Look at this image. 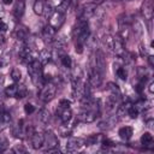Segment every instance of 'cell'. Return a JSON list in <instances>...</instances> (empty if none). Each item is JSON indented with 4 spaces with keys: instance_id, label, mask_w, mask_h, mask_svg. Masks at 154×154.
<instances>
[{
    "instance_id": "6da1fadb",
    "label": "cell",
    "mask_w": 154,
    "mask_h": 154,
    "mask_svg": "<svg viewBox=\"0 0 154 154\" xmlns=\"http://www.w3.org/2000/svg\"><path fill=\"white\" fill-rule=\"evenodd\" d=\"M28 73L31 77L32 83L37 88H42L45 83L43 78V72H42V64L38 61V59H35L30 64H28Z\"/></svg>"
},
{
    "instance_id": "7a4b0ae2",
    "label": "cell",
    "mask_w": 154,
    "mask_h": 154,
    "mask_svg": "<svg viewBox=\"0 0 154 154\" xmlns=\"http://www.w3.org/2000/svg\"><path fill=\"white\" fill-rule=\"evenodd\" d=\"M55 91H57V87H55V84L52 83V82H48V83H46V84L42 85L38 97H40V100L43 101V102H49L51 100L54 99V96H55Z\"/></svg>"
},
{
    "instance_id": "3957f363",
    "label": "cell",
    "mask_w": 154,
    "mask_h": 154,
    "mask_svg": "<svg viewBox=\"0 0 154 154\" xmlns=\"http://www.w3.org/2000/svg\"><path fill=\"white\" fill-rule=\"evenodd\" d=\"M118 26H119V32H120V37H128L129 34V29H130V18L126 14H122L118 17Z\"/></svg>"
},
{
    "instance_id": "277c9868",
    "label": "cell",
    "mask_w": 154,
    "mask_h": 154,
    "mask_svg": "<svg viewBox=\"0 0 154 154\" xmlns=\"http://www.w3.org/2000/svg\"><path fill=\"white\" fill-rule=\"evenodd\" d=\"M102 73H100L93 65L89 69V84L93 88H99L102 83Z\"/></svg>"
},
{
    "instance_id": "5b68a950",
    "label": "cell",
    "mask_w": 154,
    "mask_h": 154,
    "mask_svg": "<svg viewBox=\"0 0 154 154\" xmlns=\"http://www.w3.org/2000/svg\"><path fill=\"white\" fill-rule=\"evenodd\" d=\"M99 112L94 111V109H89V108H84L78 116H77V120L83 122V123H93L96 117H97Z\"/></svg>"
},
{
    "instance_id": "8992f818",
    "label": "cell",
    "mask_w": 154,
    "mask_h": 154,
    "mask_svg": "<svg viewBox=\"0 0 154 154\" xmlns=\"http://www.w3.org/2000/svg\"><path fill=\"white\" fill-rule=\"evenodd\" d=\"M95 10H96V5L95 4H87V5H84L81 10H79V12H78V18L79 19H85V20H88L89 18H91V17H94V13H95Z\"/></svg>"
},
{
    "instance_id": "52a82bcc",
    "label": "cell",
    "mask_w": 154,
    "mask_h": 154,
    "mask_svg": "<svg viewBox=\"0 0 154 154\" xmlns=\"http://www.w3.org/2000/svg\"><path fill=\"white\" fill-rule=\"evenodd\" d=\"M84 140L82 138H76V137H72V138H69L67 142H66V150L70 152V153H73V152H77L83 146H84Z\"/></svg>"
},
{
    "instance_id": "ba28073f",
    "label": "cell",
    "mask_w": 154,
    "mask_h": 154,
    "mask_svg": "<svg viewBox=\"0 0 154 154\" xmlns=\"http://www.w3.org/2000/svg\"><path fill=\"white\" fill-rule=\"evenodd\" d=\"M43 144H46L47 147V150H52V149H55L59 144V141H58V137L52 132V131H47L45 134V141H43Z\"/></svg>"
},
{
    "instance_id": "9c48e42d",
    "label": "cell",
    "mask_w": 154,
    "mask_h": 154,
    "mask_svg": "<svg viewBox=\"0 0 154 154\" xmlns=\"http://www.w3.org/2000/svg\"><path fill=\"white\" fill-rule=\"evenodd\" d=\"M65 22V14L64 13H60V12H57L54 11L53 14L49 17V25L53 26L55 30L59 29Z\"/></svg>"
},
{
    "instance_id": "30bf717a",
    "label": "cell",
    "mask_w": 154,
    "mask_h": 154,
    "mask_svg": "<svg viewBox=\"0 0 154 154\" xmlns=\"http://www.w3.org/2000/svg\"><path fill=\"white\" fill-rule=\"evenodd\" d=\"M112 52L116 53L119 57H122L125 53V49H124V40L119 35L113 36V48H112Z\"/></svg>"
},
{
    "instance_id": "8fae6325",
    "label": "cell",
    "mask_w": 154,
    "mask_h": 154,
    "mask_svg": "<svg viewBox=\"0 0 154 154\" xmlns=\"http://www.w3.org/2000/svg\"><path fill=\"white\" fill-rule=\"evenodd\" d=\"M141 13L142 16L150 20L153 18V1L152 0H146L143 4H142V7H141Z\"/></svg>"
},
{
    "instance_id": "7c38bea8",
    "label": "cell",
    "mask_w": 154,
    "mask_h": 154,
    "mask_svg": "<svg viewBox=\"0 0 154 154\" xmlns=\"http://www.w3.org/2000/svg\"><path fill=\"white\" fill-rule=\"evenodd\" d=\"M55 37V29L51 25H46L42 29V38L46 43H52Z\"/></svg>"
},
{
    "instance_id": "4fadbf2b",
    "label": "cell",
    "mask_w": 154,
    "mask_h": 154,
    "mask_svg": "<svg viewBox=\"0 0 154 154\" xmlns=\"http://www.w3.org/2000/svg\"><path fill=\"white\" fill-rule=\"evenodd\" d=\"M118 119L119 118L117 117V114L109 116V117H107L106 119H103V120H101L99 123V128L102 129V130H108V129H111V128H113L116 125V123L118 122Z\"/></svg>"
},
{
    "instance_id": "5bb4252c",
    "label": "cell",
    "mask_w": 154,
    "mask_h": 154,
    "mask_svg": "<svg viewBox=\"0 0 154 154\" xmlns=\"http://www.w3.org/2000/svg\"><path fill=\"white\" fill-rule=\"evenodd\" d=\"M30 140H31L32 148H34V149H40V148L43 146L45 134H42V132H37V131H34V134L31 135Z\"/></svg>"
},
{
    "instance_id": "9a60e30c",
    "label": "cell",
    "mask_w": 154,
    "mask_h": 154,
    "mask_svg": "<svg viewBox=\"0 0 154 154\" xmlns=\"http://www.w3.org/2000/svg\"><path fill=\"white\" fill-rule=\"evenodd\" d=\"M24 10H25V2H24V0H17V1L14 2L13 10H12L13 16H14L17 19H19V18L24 14Z\"/></svg>"
},
{
    "instance_id": "2e32d148",
    "label": "cell",
    "mask_w": 154,
    "mask_h": 154,
    "mask_svg": "<svg viewBox=\"0 0 154 154\" xmlns=\"http://www.w3.org/2000/svg\"><path fill=\"white\" fill-rule=\"evenodd\" d=\"M57 112H58L59 118L61 119V122L64 124L69 123L71 120V118H72V112H71L70 108H61V107H59V111H57Z\"/></svg>"
},
{
    "instance_id": "e0dca14e",
    "label": "cell",
    "mask_w": 154,
    "mask_h": 154,
    "mask_svg": "<svg viewBox=\"0 0 154 154\" xmlns=\"http://www.w3.org/2000/svg\"><path fill=\"white\" fill-rule=\"evenodd\" d=\"M118 100H119L118 97H116V96H113V95H109L108 99L106 100V103H105V108H106V111L109 112V113L113 112V111H116Z\"/></svg>"
},
{
    "instance_id": "ac0fdd59",
    "label": "cell",
    "mask_w": 154,
    "mask_h": 154,
    "mask_svg": "<svg viewBox=\"0 0 154 154\" xmlns=\"http://www.w3.org/2000/svg\"><path fill=\"white\" fill-rule=\"evenodd\" d=\"M118 134H119V136H120L122 140L128 141V140H130L131 136L134 135V129H132L131 126H123V128L119 129V132H118Z\"/></svg>"
},
{
    "instance_id": "d6986e66",
    "label": "cell",
    "mask_w": 154,
    "mask_h": 154,
    "mask_svg": "<svg viewBox=\"0 0 154 154\" xmlns=\"http://www.w3.org/2000/svg\"><path fill=\"white\" fill-rule=\"evenodd\" d=\"M51 58H52V53L48 51V49H42L40 53H38V61L45 65V64H48L51 61Z\"/></svg>"
},
{
    "instance_id": "ffe728a7",
    "label": "cell",
    "mask_w": 154,
    "mask_h": 154,
    "mask_svg": "<svg viewBox=\"0 0 154 154\" xmlns=\"http://www.w3.org/2000/svg\"><path fill=\"white\" fill-rule=\"evenodd\" d=\"M16 36H17V40L24 41V40L28 37V29H26L24 25L17 26V28H16Z\"/></svg>"
},
{
    "instance_id": "44dd1931",
    "label": "cell",
    "mask_w": 154,
    "mask_h": 154,
    "mask_svg": "<svg viewBox=\"0 0 154 154\" xmlns=\"http://www.w3.org/2000/svg\"><path fill=\"white\" fill-rule=\"evenodd\" d=\"M107 89H108V91L111 93V95H113V96L120 99V96H122V91H120L119 87H118L116 83H113V82L107 83Z\"/></svg>"
},
{
    "instance_id": "7402d4cb",
    "label": "cell",
    "mask_w": 154,
    "mask_h": 154,
    "mask_svg": "<svg viewBox=\"0 0 154 154\" xmlns=\"http://www.w3.org/2000/svg\"><path fill=\"white\" fill-rule=\"evenodd\" d=\"M141 143L144 147H150L153 144V136H152V134L150 132H144L141 136Z\"/></svg>"
},
{
    "instance_id": "603a6c76",
    "label": "cell",
    "mask_w": 154,
    "mask_h": 154,
    "mask_svg": "<svg viewBox=\"0 0 154 154\" xmlns=\"http://www.w3.org/2000/svg\"><path fill=\"white\" fill-rule=\"evenodd\" d=\"M102 42H103L105 47H106L108 51L112 52V48H113V35H109V34L105 35V36L102 37Z\"/></svg>"
},
{
    "instance_id": "cb8c5ba5",
    "label": "cell",
    "mask_w": 154,
    "mask_h": 154,
    "mask_svg": "<svg viewBox=\"0 0 154 154\" xmlns=\"http://www.w3.org/2000/svg\"><path fill=\"white\" fill-rule=\"evenodd\" d=\"M17 89H18V85L17 84H11V85H8L5 89V94L8 97H16L17 96Z\"/></svg>"
},
{
    "instance_id": "d4e9b609",
    "label": "cell",
    "mask_w": 154,
    "mask_h": 154,
    "mask_svg": "<svg viewBox=\"0 0 154 154\" xmlns=\"http://www.w3.org/2000/svg\"><path fill=\"white\" fill-rule=\"evenodd\" d=\"M102 136L101 135H91V136H89L84 142L87 143V144H89V146H91V144H96V143H99V142H101L102 141Z\"/></svg>"
},
{
    "instance_id": "484cf974",
    "label": "cell",
    "mask_w": 154,
    "mask_h": 154,
    "mask_svg": "<svg viewBox=\"0 0 154 154\" xmlns=\"http://www.w3.org/2000/svg\"><path fill=\"white\" fill-rule=\"evenodd\" d=\"M69 6H70V0H63V2H60V4L55 7V11L65 14V12L67 11Z\"/></svg>"
},
{
    "instance_id": "4316f807",
    "label": "cell",
    "mask_w": 154,
    "mask_h": 154,
    "mask_svg": "<svg viewBox=\"0 0 154 154\" xmlns=\"http://www.w3.org/2000/svg\"><path fill=\"white\" fill-rule=\"evenodd\" d=\"M60 61H61L63 66H64V67H66V69H70V67L72 66V60H71V57H70V55H67V54L61 55V57H60Z\"/></svg>"
},
{
    "instance_id": "83f0119b",
    "label": "cell",
    "mask_w": 154,
    "mask_h": 154,
    "mask_svg": "<svg viewBox=\"0 0 154 154\" xmlns=\"http://www.w3.org/2000/svg\"><path fill=\"white\" fill-rule=\"evenodd\" d=\"M43 7H45V4L42 0H36L35 4H34V12L36 14H42L43 13Z\"/></svg>"
},
{
    "instance_id": "f1b7e54d",
    "label": "cell",
    "mask_w": 154,
    "mask_h": 154,
    "mask_svg": "<svg viewBox=\"0 0 154 154\" xmlns=\"http://www.w3.org/2000/svg\"><path fill=\"white\" fill-rule=\"evenodd\" d=\"M116 73H117V76H118L120 79L126 81V78H128V72H126V70H125L123 66H117Z\"/></svg>"
},
{
    "instance_id": "f546056e",
    "label": "cell",
    "mask_w": 154,
    "mask_h": 154,
    "mask_svg": "<svg viewBox=\"0 0 154 154\" xmlns=\"http://www.w3.org/2000/svg\"><path fill=\"white\" fill-rule=\"evenodd\" d=\"M38 118L42 123H48L49 122V118H51V114H49V111L47 109H41L40 113H38Z\"/></svg>"
},
{
    "instance_id": "4dcf8cb0",
    "label": "cell",
    "mask_w": 154,
    "mask_h": 154,
    "mask_svg": "<svg viewBox=\"0 0 154 154\" xmlns=\"http://www.w3.org/2000/svg\"><path fill=\"white\" fill-rule=\"evenodd\" d=\"M11 78H12L14 82H19V81L22 79V72H20V70L17 69V67L12 69V71H11Z\"/></svg>"
},
{
    "instance_id": "1f68e13d",
    "label": "cell",
    "mask_w": 154,
    "mask_h": 154,
    "mask_svg": "<svg viewBox=\"0 0 154 154\" xmlns=\"http://www.w3.org/2000/svg\"><path fill=\"white\" fill-rule=\"evenodd\" d=\"M26 94H28V90H26L25 85H18V89H17V96H16V97H18V99H23V97L26 96Z\"/></svg>"
},
{
    "instance_id": "d6a6232c",
    "label": "cell",
    "mask_w": 154,
    "mask_h": 154,
    "mask_svg": "<svg viewBox=\"0 0 154 154\" xmlns=\"http://www.w3.org/2000/svg\"><path fill=\"white\" fill-rule=\"evenodd\" d=\"M138 112L140 111L135 107V105H131L129 107V109H128V116H130V118H132V119H136L137 116H138Z\"/></svg>"
},
{
    "instance_id": "836d02e7",
    "label": "cell",
    "mask_w": 154,
    "mask_h": 154,
    "mask_svg": "<svg viewBox=\"0 0 154 154\" xmlns=\"http://www.w3.org/2000/svg\"><path fill=\"white\" fill-rule=\"evenodd\" d=\"M53 12H54V10H53L52 5H49V4L45 5V7H43V13H42V14H45L46 18H49V17L53 14Z\"/></svg>"
},
{
    "instance_id": "e575fe53",
    "label": "cell",
    "mask_w": 154,
    "mask_h": 154,
    "mask_svg": "<svg viewBox=\"0 0 154 154\" xmlns=\"http://www.w3.org/2000/svg\"><path fill=\"white\" fill-rule=\"evenodd\" d=\"M11 122V114L7 111H1V123H10Z\"/></svg>"
},
{
    "instance_id": "d590c367",
    "label": "cell",
    "mask_w": 154,
    "mask_h": 154,
    "mask_svg": "<svg viewBox=\"0 0 154 154\" xmlns=\"http://www.w3.org/2000/svg\"><path fill=\"white\" fill-rule=\"evenodd\" d=\"M12 150H13V153H17V154H20V153H25L26 152V149L22 144H16Z\"/></svg>"
},
{
    "instance_id": "8d00e7d4",
    "label": "cell",
    "mask_w": 154,
    "mask_h": 154,
    "mask_svg": "<svg viewBox=\"0 0 154 154\" xmlns=\"http://www.w3.org/2000/svg\"><path fill=\"white\" fill-rule=\"evenodd\" d=\"M70 105H71V102L67 99H61L59 101V107H61V108H70Z\"/></svg>"
},
{
    "instance_id": "74e56055",
    "label": "cell",
    "mask_w": 154,
    "mask_h": 154,
    "mask_svg": "<svg viewBox=\"0 0 154 154\" xmlns=\"http://www.w3.org/2000/svg\"><path fill=\"white\" fill-rule=\"evenodd\" d=\"M24 111H25V113L30 114V113H32V112L35 111V107H34L31 103H25V106H24Z\"/></svg>"
},
{
    "instance_id": "f35d334b",
    "label": "cell",
    "mask_w": 154,
    "mask_h": 154,
    "mask_svg": "<svg viewBox=\"0 0 154 154\" xmlns=\"http://www.w3.org/2000/svg\"><path fill=\"white\" fill-rule=\"evenodd\" d=\"M134 30H135V32H136L137 35H141V34H142V26H141V24H140L138 22H135V24H134Z\"/></svg>"
},
{
    "instance_id": "ab89813d",
    "label": "cell",
    "mask_w": 154,
    "mask_h": 154,
    "mask_svg": "<svg viewBox=\"0 0 154 154\" xmlns=\"http://www.w3.org/2000/svg\"><path fill=\"white\" fill-rule=\"evenodd\" d=\"M6 147H7V142H6V140L0 138V153L4 152V150L6 149Z\"/></svg>"
},
{
    "instance_id": "60d3db41",
    "label": "cell",
    "mask_w": 154,
    "mask_h": 154,
    "mask_svg": "<svg viewBox=\"0 0 154 154\" xmlns=\"http://www.w3.org/2000/svg\"><path fill=\"white\" fill-rule=\"evenodd\" d=\"M6 30H7V24L2 19H0V32H5Z\"/></svg>"
},
{
    "instance_id": "b9f144b4",
    "label": "cell",
    "mask_w": 154,
    "mask_h": 154,
    "mask_svg": "<svg viewBox=\"0 0 154 154\" xmlns=\"http://www.w3.org/2000/svg\"><path fill=\"white\" fill-rule=\"evenodd\" d=\"M140 53H141L142 57H147V55H148V53H147V51H146V47H144L143 45L140 46Z\"/></svg>"
},
{
    "instance_id": "7bdbcfd3",
    "label": "cell",
    "mask_w": 154,
    "mask_h": 154,
    "mask_svg": "<svg viewBox=\"0 0 154 154\" xmlns=\"http://www.w3.org/2000/svg\"><path fill=\"white\" fill-rule=\"evenodd\" d=\"M148 61H149V65L153 67L154 66V57L153 55H148Z\"/></svg>"
},
{
    "instance_id": "ee69618b",
    "label": "cell",
    "mask_w": 154,
    "mask_h": 154,
    "mask_svg": "<svg viewBox=\"0 0 154 154\" xmlns=\"http://www.w3.org/2000/svg\"><path fill=\"white\" fill-rule=\"evenodd\" d=\"M148 90H149V93L152 94L153 91H154V83L150 81V83H149V85H148Z\"/></svg>"
},
{
    "instance_id": "f6af8a7d",
    "label": "cell",
    "mask_w": 154,
    "mask_h": 154,
    "mask_svg": "<svg viewBox=\"0 0 154 154\" xmlns=\"http://www.w3.org/2000/svg\"><path fill=\"white\" fill-rule=\"evenodd\" d=\"M2 2H4L5 5H10V4L13 2V0H2Z\"/></svg>"
},
{
    "instance_id": "bcb514c9",
    "label": "cell",
    "mask_w": 154,
    "mask_h": 154,
    "mask_svg": "<svg viewBox=\"0 0 154 154\" xmlns=\"http://www.w3.org/2000/svg\"><path fill=\"white\" fill-rule=\"evenodd\" d=\"M4 16V8L0 6V19H1V17Z\"/></svg>"
},
{
    "instance_id": "7dc6e473",
    "label": "cell",
    "mask_w": 154,
    "mask_h": 154,
    "mask_svg": "<svg viewBox=\"0 0 154 154\" xmlns=\"http://www.w3.org/2000/svg\"><path fill=\"white\" fill-rule=\"evenodd\" d=\"M78 1H79V0H72V2H73V6H75L76 4H78Z\"/></svg>"
},
{
    "instance_id": "c3c4849f",
    "label": "cell",
    "mask_w": 154,
    "mask_h": 154,
    "mask_svg": "<svg viewBox=\"0 0 154 154\" xmlns=\"http://www.w3.org/2000/svg\"><path fill=\"white\" fill-rule=\"evenodd\" d=\"M2 81H4V78L0 76V87H1V83H2Z\"/></svg>"
},
{
    "instance_id": "681fc988",
    "label": "cell",
    "mask_w": 154,
    "mask_h": 154,
    "mask_svg": "<svg viewBox=\"0 0 154 154\" xmlns=\"http://www.w3.org/2000/svg\"><path fill=\"white\" fill-rule=\"evenodd\" d=\"M1 65H2V63H1V61H0V67H1Z\"/></svg>"
},
{
    "instance_id": "f907efd6",
    "label": "cell",
    "mask_w": 154,
    "mask_h": 154,
    "mask_svg": "<svg viewBox=\"0 0 154 154\" xmlns=\"http://www.w3.org/2000/svg\"><path fill=\"white\" fill-rule=\"evenodd\" d=\"M93 1H101V0H93Z\"/></svg>"
},
{
    "instance_id": "816d5d0a",
    "label": "cell",
    "mask_w": 154,
    "mask_h": 154,
    "mask_svg": "<svg viewBox=\"0 0 154 154\" xmlns=\"http://www.w3.org/2000/svg\"><path fill=\"white\" fill-rule=\"evenodd\" d=\"M128 1H131V0H128Z\"/></svg>"
}]
</instances>
